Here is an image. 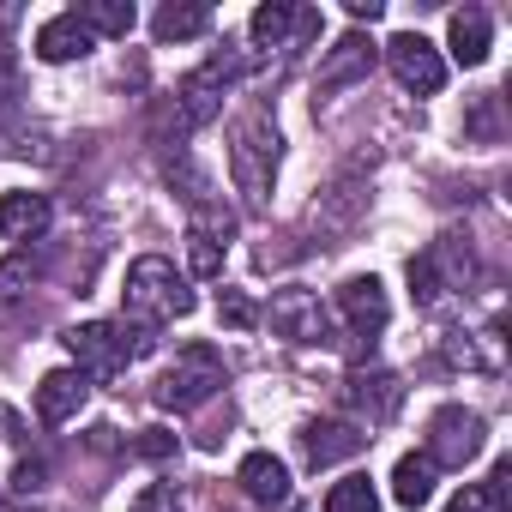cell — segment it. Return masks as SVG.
<instances>
[{"mask_svg":"<svg viewBox=\"0 0 512 512\" xmlns=\"http://www.w3.org/2000/svg\"><path fill=\"white\" fill-rule=\"evenodd\" d=\"M43 482H49V464L43 458H19L13 464V494H37Z\"/></svg>","mask_w":512,"mask_h":512,"instance_id":"obj_28","label":"cell"},{"mask_svg":"<svg viewBox=\"0 0 512 512\" xmlns=\"http://www.w3.org/2000/svg\"><path fill=\"white\" fill-rule=\"evenodd\" d=\"M247 31H253V43H260V49H284L296 37V7H290V0H266V7H253Z\"/></svg>","mask_w":512,"mask_h":512,"instance_id":"obj_21","label":"cell"},{"mask_svg":"<svg viewBox=\"0 0 512 512\" xmlns=\"http://www.w3.org/2000/svg\"><path fill=\"white\" fill-rule=\"evenodd\" d=\"M73 19L91 37H127L133 31V0H85V7H73Z\"/></svg>","mask_w":512,"mask_h":512,"instance_id":"obj_22","label":"cell"},{"mask_svg":"<svg viewBox=\"0 0 512 512\" xmlns=\"http://www.w3.org/2000/svg\"><path fill=\"white\" fill-rule=\"evenodd\" d=\"M434 482H440V464H434L428 452H404L398 470H392V500H398L404 512H422V506L434 500Z\"/></svg>","mask_w":512,"mask_h":512,"instance_id":"obj_18","label":"cell"},{"mask_svg":"<svg viewBox=\"0 0 512 512\" xmlns=\"http://www.w3.org/2000/svg\"><path fill=\"white\" fill-rule=\"evenodd\" d=\"M482 416L476 410H464V404H446V410H434V422H428V458L446 470H464L476 452H482Z\"/></svg>","mask_w":512,"mask_h":512,"instance_id":"obj_9","label":"cell"},{"mask_svg":"<svg viewBox=\"0 0 512 512\" xmlns=\"http://www.w3.org/2000/svg\"><path fill=\"white\" fill-rule=\"evenodd\" d=\"M386 67H392V79H398L404 91H416V97H434V91L446 85V61H440V49H434L422 31H398V37L386 43Z\"/></svg>","mask_w":512,"mask_h":512,"instance_id":"obj_7","label":"cell"},{"mask_svg":"<svg viewBox=\"0 0 512 512\" xmlns=\"http://www.w3.org/2000/svg\"><path fill=\"white\" fill-rule=\"evenodd\" d=\"M266 326H272L284 344H302V350H314V344H338V338H332V308H326L314 290H302V284H290V290L272 296Z\"/></svg>","mask_w":512,"mask_h":512,"instance_id":"obj_5","label":"cell"},{"mask_svg":"<svg viewBox=\"0 0 512 512\" xmlns=\"http://www.w3.org/2000/svg\"><path fill=\"white\" fill-rule=\"evenodd\" d=\"M85 398H91V380H85L79 368H55V374H43V386H37V416H43L49 428H61V422H73V416L85 410Z\"/></svg>","mask_w":512,"mask_h":512,"instance_id":"obj_13","label":"cell"},{"mask_svg":"<svg viewBox=\"0 0 512 512\" xmlns=\"http://www.w3.org/2000/svg\"><path fill=\"white\" fill-rule=\"evenodd\" d=\"M374 73V43L362 37V31H350V37H338L332 49H326V61H320V91H344V85H356V79H368Z\"/></svg>","mask_w":512,"mask_h":512,"instance_id":"obj_14","label":"cell"},{"mask_svg":"<svg viewBox=\"0 0 512 512\" xmlns=\"http://www.w3.org/2000/svg\"><path fill=\"white\" fill-rule=\"evenodd\" d=\"M127 512H181V494H175L169 482H151V488H145Z\"/></svg>","mask_w":512,"mask_h":512,"instance_id":"obj_27","label":"cell"},{"mask_svg":"<svg viewBox=\"0 0 512 512\" xmlns=\"http://www.w3.org/2000/svg\"><path fill=\"white\" fill-rule=\"evenodd\" d=\"M91 446H97V452H115L121 440H115V428H91Z\"/></svg>","mask_w":512,"mask_h":512,"instance_id":"obj_31","label":"cell"},{"mask_svg":"<svg viewBox=\"0 0 512 512\" xmlns=\"http://www.w3.org/2000/svg\"><path fill=\"white\" fill-rule=\"evenodd\" d=\"M121 302H127V320H133V356L151 350V332H157V326L193 314V290H187V278H181L169 260H157V253H145V260L127 266V290H121ZM127 320H121V326H127Z\"/></svg>","mask_w":512,"mask_h":512,"instance_id":"obj_1","label":"cell"},{"mask_svg":"<svg viewBox=\"0 0 512 512\" xmlns=\"http://www.w3.org/2000/svg\"><path fill=\"white\" fill-rule=\"evenodd\" d=\"M488 37H494V25H488L482 7H458L452 25H446V49H452L458 67H482L488 61Z\"/></svg>","mask_w":512,"mask_h":512,"instance_id":"obj_17","label":"cell"},{"mask_svg":"<svg viewBox=\"0 0 512 512\" xmlns=\"http://www.w3.org/2000/svg\"><path fill=\"white\" fill-rule=\"evenodd\" d=\"M67 350H73V362H79L85 380H115V374H127V362H133L127 326H109V320L73 326V332H67Z\"/></svg>","mask_w":512,"mask_h":512,"instance_id":"obj_6","label":"cell"},{"mask_svg":"<svg viewBox=\"0 0 512 512\" xmlns=\"http://www.w3.org/2000/svg\"><path fill=\"white\" fill-rule=\"evenodd\" d=\"M229 229H235L229 211H205V205L193 211V223H187V266H193V278H217L223 272Z\"/></svg>","mask_w":512,"mask_h":512,"instance_id":"obj_11","label":"cell"},{"mask_svg":"<svg viewBox=\"0 0 512 512\" xmlns=\"http://www.w3.org/2000/svg\"><path fill=\"white\" fill-rule=\"evenodd\" d=\"M326 512H380V494H374L368 476H344V482H332Z\"/></svg>","mask_w":512,"mask_h":512,"instance_id":"obj_24","label":"cell"},{"mask_svg":"<svg viewBox=\"0 0 512 512\" xmlns=\"http://www.w3.org/2000/svg\"><path fill=\"white\" fill-rule=\"evenodd\" d=\"M217 320L235 326V332H253V326H260V308H253L247 290H217Z\"/></svg>","mask_w":512,"mask_h":512,"instance_id":"obj_25","label":"cell"},{"mask_svg":"<svg viewBox=\"0 0 512 512\" xmlns=\"http://www.w3.org/2000/svg\"><path fill=\"white\" fill-rule=\"evenodd\" d=\"M446 512H506V506L488 494V482H464V488L446 500Z\"/></svg>","mask_w":512,"mask_h":512,"instance_id":"obj_26","label":"cell"},{"mask_svg":"<svg viewBox=\"0 0 512 512\" xmlns=\"http://www.w3.org/2000/svg\"><path fill=\"white\" fill-rule=\"evenodd\" d=\"M49 199L43 193H0V235L7 241H37L49 229Z\"/></svg>","mask_w":512,"mask_h":512,"instance_id":"obj_19","label":"cell"},{"mask_svg":"<svg viewBox=\"0 0 512 512\" xmlns=\"http://www.w3.org/2000/svg\"><path fill=\"white\" fill-rule=\"evenodd\" d=\"M229 175L247 199V211H266L272 205V181H278V127L266 109H253L235 121L229 133Z\"/></svg>","mask_w":512,"mask_h":512,"instance_id":"obj_2","label":"cell"},{"mask_svg":"<svg viewBox=\"0 0 512 512\" xmlns=\"http://www.w3.org/2000/svg\"><path fill=\"white\" fill-rule=\"evenodd\" d=\"M344 7H350V19H368V25H374V19L386 13V7H380V0H344Z\"/></svg>","mask_w":512,"mask_h":512,"instance_id":"obj_30","label":"cell"},{"mask_svg":"<svg viewBox=\"0 0 512 512\" xmlns=\"http://www.w3.org/2000/svg\"><path fill=\"white\" fill-rule=\"evenodd\" d=\"M241 79V55H229V49H217L205 67H193L181 85H175V109H181V127L193 133V127H205V121H217L223 115V91Z\"/></svg>","mask_w":512,"mask_h":512,"instance_id":"obj_4","label":"cell"},{"mask_svg":"<svg viewBox=\"0 0 512 512\" xmlns=\"http://www.w3.org/2000/svg\"><path fill=\"white\" fill-rule=\"evenodd\" d=\"M0 79H7V61H0Z\"/></svg>","mask_w":512,"mask_h":512,"instance_id":"obj_32","label":"cell"},{"mask_svg":"<svg viewBox=\"0 0 512 512\" xmlns=\"http://www.w3.org/2000/svg\"><path fill=\"white\" fill-rule=\"evenodd\" d=\"M205 31H211V7H199V0H193V7H175V0H169V7L151 19V37L157 43H193Z\"/></svg>","mask_w":512,"mask_h":512,"instance_id":"obj_20","label":"cell"},{"mask_svg":"<svg viewBox=\"0 0 512 512\" xmlns=\"http://www.w3.org/2000/svg\"><path fill=\"white\" fill-rule=\"evenodd\" d=\"M368 440H374V434H368L362 422H308V428H302V458H308L314 470H326V464L356 458Z\"/></svg>","mask_w":512,"mask_h":512,"instance_id":"obj_12","label":"cell"},{"mask_svg":"<svg viewBox=\"0 0 512 512\" xmlns=\"http://www.w3.org/2000/svg\"><path fill=\"white\" fill-rule=\"evenodd\" d=\"M97 49V37L73 19V13H61V19H49L43 31H37V61H49V67H61V61H85Z\"/></svg>","mask_w":512,"mask_h":512,"instance_id":"obj_16","label":"cell"},{"mask_svg":"<svg viewBox=\"0 0 512 512\" xmlns=\"http://www.w3.org/2000/svg\"><path fill=\"white\" fill-rule=\"evenodd\" d=\"M446 290H452V278L440 272V253L428 247V253H416L410 260V296L422 302V308H440L446 302Z\"/></svg>","mask_w":512,"mask_h":512,"instance_id":"obj_23","label":"cell"},{"mask_svg":"<svg viewBox=\"0 0 512 512\" xmlns=\"http://www.w3.org/2000/svg\"><path fill=\"white\" fill-rule=\"evenodd\" d=\"M344 404L362 416V428H380V422H392L398 416V404H404V380L392 374V368H350L344 374Z\"/></svg>","mask_w":512,"mask_h":512,"instance_id":"obj_10","label":"cell"},{"mask_svg":"<svg viewBox=\"0 0 512 512\" xmlns=\"http://www.w3.org/2000/svg\"><path fill=\"white\" fill-rule=\"evenodd\" d=\"M235 482H241L247 500H260V506H284V500H290V470H284V458H272V452H247L241 470H235Z\"/></svg>","mask_w":512,"mask_h":512,"instance_id":"obj_15","label":"cell"},{"mask_svg":"<svg viewBox=\"0 0 512 512\" xmlns=\"http://www.w3.org/2000/svg\"><path fill=\"white\" fill-rule=\"evenodd\" d=\"M133 452H139V458H169V452H175V434H163V428H145V434L133 440Z\"/></svg>","mask_w":512,"mask_h":512,"instance_id":"obj_29","label":"cell"},{"mask_svg":"<svg viewBox=\"0 0 512 512\" xmlns=\"http://www.w3.org/2000/svg\"><path fill=\"white\" fill-rule=\"evenodd\" d=\"M217 386H223V356H217L211 344H187V350L157 374L151 398H157V410H199L205 398H217Z\"/></svg>","mask_w":512,"mask_h":512,"instance_id":"obj_3","label":"cell"},{"mask_svg":"<svg viewBox=\"0 0 512 512\" xmlns=\"http://www.w3.org/2000/svg\"><path fill=\"white\" fill-rule=\"evenodd\" d=\"M332 308H338V326H344L356 344H374V338L386 332V320H392V302H386L380 278H344L338 296H332Z\"/></svg>","mask_w":512,"mask_h":512,"instance_id":"obj_8","label":"cell"}]
</instances>
